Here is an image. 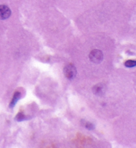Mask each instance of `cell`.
Segmentation results:
<instances>
[{
  "label": "cell",
  "mask_w": 136,
  "mask_h": 148,
  "mask_svg": "<svg viewBox=\"0 0 136 148\" xmlns=\"http://www.w3.org/2000/svg\"><path fill=\"white\" fill-rule=\"evenodd\" d=\"M77 69L72 64H68L64 66V74L66 78L68 79L72 80L75 78L77 75Z\"/></svg>",
  "instance_id": "6da1fadb"
},
{
  "label": "cell",
  "mask_w": 136,
  "mask_h": 148,
  "mask_svg": "<svg viewBox=\"0 0 136 148\" xmlns=\"http://www.w3.org/2000/svg\"><path fill=\"white\" fill-rule=\"evenodd\" d=\"M103 53L98 49H94L89 55V58L91 61L96 64L100 63L103 60Z\"/></svg>",
  "instance_id": "7a4b0ae2"
},
{
  "label": "cell",
  "mask_w": 136,
  "mask_h": 148,
  "mask_svg": "<svg viewBox=\"0 0 136 148\" xmlns=\"http://www.w3.org/2000/svg\"><path fill=\"white\" fill-rule=\"evenodd\" d=\"M11 10L7 5H0V19L4 20L8 19L10 17Z\"/></svg>",
  "instance_id": "3957f363"
},
{
  "label": "cell",
  "mask_w": 136,
  "mask_h": 148,
  "mask_svg": "<svg viewBox=\"0 0 136 148\" xmlns=\"http://www.w3.org/2000/svg\"><path fill=\"white\" fill-rule=\"evenodd\" d=\"M105 86L102 84H98L92 88L93 93L97 96H102L105 93Z\"/></svg>",
  "instance_id": "277c9868"
},
{
  "label": "cell",
  "mask_w": 136,
  "mask_h": 148,
  "mask_svg": "<svg viewBox=\"0 0 136 148\" xmlns=\"http://www.w3.org/2000/svg\"><path fill=\"white\" fill-rule=\"evenodd\" d=\"M21 92H15L14 95H13V99L12 100V102H11L10 104V107L11 108L15 106V105L16 104L17 102L18 101L20 97H21Z\"/></svg>",
  "instance_id": "5b68a950"
},
{
  "label": "cell",
  "mask_w": 136,
  "mask_h": 148,
  "mask_svg": "<svg viewBox=\"0 0 136 148\" xmlns=\"http://www.w3.org/2000/svg\"><path fill=\"white\" fill-rule=\"evenodd\" d=\"M83 122H82V125H84V126L85 127L86 129L90 130H92L94 129V124H92L91 122H84V120H83Z\"/></svg>",
  "instance_id": "8992f818"
},
{
  "label": "cell",
  "mask_w": 136,
  "mask_h": 148,
  "mask_svg": "<svg viewBox=\"0 0 136 148\" xmlns=\"http://www.w3.org/2000/svg\"><path fill=\"white\" fill-rule=\"evenodd\" d=\"M125 66L127 67H129V68H131V67H134L136 65V62L135 60H127V61L124 63Z\"/></svg>",
  "instance_id": "52a82bcc"
},
{
  "label": "cell",
  "mask_w": 136,
  "mask_h": 148,
  "mask_svg": "<svg viewBox=\"0 0 136 148\" xmlns=\"http://www.w3.org/2000/svg\"><path fill=\"white\" fill-rule=\"evenodd\" d=\"M25 119V116L23 115V113H19L17 114L16 118H15V120L18 121V122H21V121H23Z\"/></svg>",
  "instance_id": "ba28073f"
}]
</instances>
